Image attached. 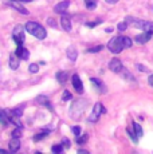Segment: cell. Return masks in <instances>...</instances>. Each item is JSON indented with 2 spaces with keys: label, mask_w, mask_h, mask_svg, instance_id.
<instances>
[{
  "label": "cell",
  "mask_w": 153,
  "mask_h": 154,
  "mask_svg": "<svg viewBox=\"0 0 153 154\" xmlns=\"http://www.w3.org/2000/svg\"><path fill=\"white\" fill-rule=\"evenodd\" d=\"M130 46L132 39L128 36H116L113 39H110V42L108 43V48L113 54H120L123 48H129Z\"/></svg>",
  "instance_id": "6da1fadb"
},
{
  "label": "cell",
  "mask_w": 153,
  "mask_h": 154,
  "mask_svg": "<svg viewBox=\"0 0 153 154\" xmlns=\"http://www.w3.org/2000/svg\"><path fill=\"white\" fill-rule=\"evenodd\" d=\"M24 28H26V31L30 32L32 36H35L36 39L43 40V39H46V36H47V32H46L45 27H42V26L36 22H27L24 26Z\"/></svg>",
  "instance_id": "7a4b0ae2"
},
{
  "label": "cell",
  "mask_w": 153,
  "mask_h": 154,
  "mask_svg": "<svg viewBox=\"0 0 153 154\" xmlns=\"http://www.w3.org/2000/svg\"><path fill=\"white\" fill-rule=\"evenodd\" d=\"M126 23H130L133 27L136 28H140L142 31H146V32H151L153 34V22H148V20H141V19H136V17H130L128 16L125 19Z\"/></svg>",
  "instance_id": "3957f363"
},
{
  "label": "cell",
  "mask_w": 153,
  "mask_h": 154,
  "mask_svg": "<svg viewBox=\"0 0 153 154\" xmlns=\"http://www.w3.org/2000/svg\"><path fill=\"white\" fill-rule=\"evenodd\" d=\"M87 106V102L83 99H78V100H74V103L71 105L70 107V117L73 119H79V117L82 115V112L85 111Z\"/></svg>",
  "instance_id": "277c9868"
},
{
  "label": "cell",
  "mask_w": 153,
  "mask_h": 154,
  "mask_svg": "<svg viewBox=\"0 0 153 154\" xmlns=\"http://www.w3.org/2000/svg\"><path fill=\"white\" fill-rule=\"evenodd\" d=\"M105 112H106V109H105L104 106L101 105V103H95V105H94V107H93L92 114L89 115V122L95 123L99 119L101 114H105Z\"/></svg>",
  "instance_id": "5b68a950"
},
{
  "label": "cell",
  "mask_w": 153,
  "mask_h": 154,
  "mask_svg": "<svg viewBox=\"0 0 153 154\" xmlns=\"http://www.w3.org/2000/svg\"><path fill=\"white\" fill-rule=\"evenodd\" d=\"M12 38H14V40L17 43V46H20V44H23L24 43V27L23 26H20V24H17L15 26V28H14V31H12Z\"/></svg>",
  "instance_id": "8992f818"
},
{
  "label": "cell",
  "mask_w": 153,
  "mask_h": 154,
  "mask_svg": "<svg viewBox=\"0 0 153 154\" xmlns=\"http://www.w3.org/2000/svg\"><path fill=\"white\" fill-rule=\"evenodd\" d=\"M61 24H62V28L64 31L70 32L71 31V19H70V15L63 12L62 14V17H61Z\"/></svg>",
  "instance_id": "52a82bcc"
},
{
  "label": "cell",
  "mask_w": 153,
  "mask_h": 154,
  "mask_svg": "<svg viewBox=\"0 0 153 154\" xmlns=\"http://www.w3.org/2000/svg\"><path fill=\"white\" fill-rule=\"evenodd\" d=\"M109 69H110V71H113V72L120 74V71L123 69V66H122V63H121L120 59L114 58V59H111L110 63H109Z\"/></svg>",
  "instance_id": "ba28073f"
},
{
  "label": "cell",
  "mask_w": 153,
  "mask_h": 154,
  "mask_svg": "<svg viewBox=\"0 0 153 154\" xmlns=\"http://www.w3.org/2000/svg\"><path fill=\"white\" fill-rule=\"evenodd\" d=\"M71 83H73V87H74V90H75L78 94H82V93H83V85H82L81 78H79L76 74H75V75H73Z\"/></svg>",
  "instance_id": "9c48e42d"
},
{
  "label": "cell",
  "mask_w": 153,
  "mask_h": 154,
  "mask_svg": "<svg viewBox=\"0 0 153 154\" xmlns=\"http://www.w3.org/2000/svg\"><path fill=\"white\" fill-rule=\"evenodd\" d=\"M15 55L17 56V58H22L23 60H27L28 56H30V52H28L27 48L23 47V44H20V46H17V48L15 51Z\"/></svg>",
  "instance_id": "30bf717a"
},
{
  "label": "cell",
  "mask_w": 153,
  "mask_h": 154,
  "mask_svg": "<svg viewBox=\"0 0 153 154\" xmlns=\"http://www.w3.org/2000/svg\"><path fill=\"white\" fill-rule=\"evenodd\" d=\"M90 82L95 86V90H98V93H101V94L106 93V86L102 83V81H99L97 78H90Z\"/></svg>",
  "instance_id": "8fae6325"
},
{
  "label": "cell",
  "mask_w": 153,
  "mask_h": 154,
  "mask_svg": "<svg viewBox=\"0 0 153 154\" xmlns=\"http://www.w3.org/2000/svg\"><path fill=\"white\" fill-rule=\"evenodd\" d=\"M69 5H70V2H69V0H64V2L58 3V4L54 7V12H57V14H63L64 11L69 8Z\"/></svg>",
  "instance_id": "7c38bea8"
},
{
  "label": "cell",
  "mask_w": 153,
  "mask_h": 154,
  "mask_svg": "<svg viewBox=\"0 0 153 154\" xmlns=\"http://www.w3.org/2000/svg\"><path fill=\"white\" fill-rule=\"evenodd\" d=\"M8 146H10V152L11 153H16L17 150L20 149V138H11L10 143H8Z\"/></svg>",
  "instance_id": "4fadbf2b"
},
{
  "label": "cell",
  "mask_w": 153,
  "mask_h": 154,
  "mask_svg": "<svg viewBox=\"0 0 153 154\" xmlns=\"http://www.w3.org/2000/svg\"><path fill=\"white\" fill-rule=\"evenodd\" d=\"M66 54H67V58H69L71 62H75V60H76V58H78V51H76V48H75L74 46L67 47Z\"/></svg>",
  "instance_id": "5bb4252c"
},
{
  "label": "cell",
  "mask_w": 153,
  "mask_h": 154,
  "mask_svg": "<svg viewBox=\"0 0 153 154\" xmlns=\"http://www.w3.org/2000/svg\"><path fill=\"white\" fill-rule=\"evenodd\" d=\"M19 58L16 55H10V59H8V64H10V69L11 70H17L19 69Z\"/></svg>",
  "instance_id": "9a60e30c"
},
{
  "label": "cell",
  "mask_w": 153,
  "mask_h": 154,
  "mask_svg": "<svg viewBox=\"0 0 153 154\" xmlns=\"http://www.w3.org/2000/svg\"><path fill=\"white\" fill-rule=\"evenodd\" d=\"M151 38H152L151 32L144 31V34H140V35H137V36H136V42H138V43H146L148 40H151Z\"/></svg>",
  "instance_id": "2e32d148"
},
{
  "label": "cell",
  "mask_w": 153,
  "mask_h": 154,
  "mask_svg": "<svg viewBox=\"0 0 153 154\" xmlns=\"http://www.w3.org/2000/svg\"><path fill=\"white\" fill-rule=\"evenodd\" d=\"M10 5H11V7H12V8H15V10L17 11V12H20L22 15H24V16H27V15L30 14V12H28V10H26V8L23 7L22 4H17L16 2H11V4H10Z\"/></svg>",
  "instance_id": "e0dca14e"
},
{
  "label": "cell",
  "mask_w": 153,
  "mask_h": 154,
  "mask_svg": "<svg viewBox=\"0 0 153 154\" xmlns=\"http://www.w3.org/2000/svg\"><path fill=\"white\" fill-rule=\"evenodd\" d=\"M36 102L39 103V105H43V106H46V107H48L50 110L52 111V106H51V103H50V100L46 95H39L36 98Z\"/></svg>",
  "instance_id": "ac0fdd59"
},
{
  "label": "cell",
  "mask_w": 153,
  "mask_h": 154,
  "mask_svg": "<svg viewBox=\"0 0 153 154\" xmlns=\"http://www.w3.org/2000/svg\"><path fill=\"white\" fill-rule=\"evenodd\" d=\"M0 123H2L3 126H7L8 123H10V118H8V115H7V111L3 110V109H0Z\"/></svg>",
  "instance_id": "d6986e66"
},
{
  "label": "cell",
  "mask_w": 153,
  "mask_h": 154,
  "mask_svg": "<svg viewBox=\"0 0 153 154\" xmlns=\"http://www.w3.org/2000/svg\"><path fill=\"white\" fill-rule=\"evenodd\" d=\"M67 78H69V72H67V71H59V72L57 74V79L59 83H66Z\"/></svg>",
  "instance_id": "ffe728a7"
},
{
  "label": "cell",
  "mask_w": 153,
  "mask_h": 154,
  "mask_svg": "<svg viewBox=\"0 0 153 154\" xmlns=\"http://www.w3.org/2000/svg\"><path fill=\"white\" fill-rule=\"evenodd\" d=\"M120 74H121V75L123 76V78L126 79V81H130V82H134V81H136V79H134V76L132 75V74L129 72V71L126 70L125 67H123V69H122L121 71H120Z\"/></svg>",
  "instance_id": "44dd1931"
},
{
  "label": "cell",
  "mask_w": 153,
  "mask_h": 154,
  "mask_svg": "<svg viewBox=\"0 0 153 154\" xmlns=\"http://www.w3.org/2000/svg\"><path fill=\"white\" fill-rule=\"evenodd\" d=\"M97 4H98V2L97 0H85V5H86L87 10H95Z\"/></svg>",
  "instance_id": "7402d4cb"
},
{
  "label": "cell",
  "mask_w": 153,
  "mask_h": 154,
  "mask_svg": "<svg viewBox=\"0 0 153 154\" xmlns=\"http://www.w3.org/2000/svg\"><path fill=\"white\" fill-rule=\"evenodd\" d=\"M47 135H48V130H42V131H39V133H38V134L34 137V141L38 142V141L43 140L45 137H47Z\"/></svg>",
  "instance_id": "603a6c76"
},
{
  "label": "cell",
  "mask_w": 153,
  "mask_h": 154,
  "mask_svg": "<svg viewBox=\"0 0 153 154\" xmlns=\"http://www.w3.org/2000/svg\"><path fill=\"white\" fill-rule=\"evenodd\" d=\"M133 129H134V133H136L137 138H141V137H142V134H144V133H142V127L138 125V123H136V122L133 123Z\"/></svg>",
  "instance_id": "cb8c5ba5"
},
{
  "label": "cell",
  "mask_w": 153,
  "mask_h": 154,
  "mask_svg": "<svg viewBox=\"0 0 153 154\" xmlns=\"http://www.w3.org/2000/svg\"><path fill=\"white\" fill-rule=\"evenodd\" d=\"M51 152L52 153H57V154H59L63 152V145H55V146H52L51 147Z\"/></svg>",
  "instance_id": "d4e9b609"
},
{
  "label": "cell",
  "mask_w": 153,
  "mask_h": 154,
  "mask_svg": "<svg viewBox=\"0 0 153 154\" xmlns=\"http://www.w3.org/2000/svg\"><path fill=\"white\" fill-rule=\"evenodd\" d=\"M87 138H89V137H87L86 134H83V135H82V137H81V135H79V137H76V143H79V145H83L85 142L87 141Z\"/></svg>",
  "instance_id": "484cf974"
},
{
  "label": "cell",
  "mask_w": 153,
  "mask_h": 154,
  "mask_svg": "<svg viewBox=\"0 0 153 154\" xmlns=\"http://www.w3.org/2000/svg\"><path fill=\"white\" fill-rule=\"evenodd\" d=\"M28 70H30V72H32V74H36L38 71H39V67H38L36 63H32V64H30Z\"/></svg>",
  "instance_id": "4316f807"
},
{
  "label": "cell",
  "mask_w": 153,
  "mask_h": 154,
  "mask_svg": "<svg viewBox=\"0 0 153 154\" xmlns=\"http://www.w3.org/2000/svg\"><path fill=\"white\" fill-rule=\"evenodd\" d=\"M71 98H73L71 94H70L67 90H64V91H63V97H62V100H63V102H66V100H70Z\"/></svg>",
  "instance_id": "83f0119b"
},
{
  "label": "cell",
  "mask_w": 153,
  "mask_h": 154,
  "mask_svg": "<svg viewBox=\"0 0 153 154\" xmlns=\"http://www.w3.org/2000/svg\"><path fill=\"white\" fill-rule=\"evenodd\" d=\"M20 135H22V127H17L12 131V137L14 138H20Z\"/></svg>",
  "instance_id": "f1b7e54d"
},
{
  "label": "cell",
  "mask_w": 153,
  "mask_h": 154,
  "mask_svg": "<svg viewBox=\"0 0 153 154\" xmlns=\"http://www.w3.org/2000/svg\"><path fill=\"white\" fill-rule=\"evenodd\" d=\"M71 131L74 133L75 137H79V135H81V127H79V126H74V127H71Z\"/></svg>",
  "instance_id": "f546056e"
},
{
  "label": "cell",
  "mask_w": 153,
  "mask_h": 154,
  "mask_svg": "<svg viewBox=\"0 0 153 154\" xmlns=\"http://www.w3.org/2000/svg\"><path fill=\"white\" fill-rule=\"evenodd\" d=\"M117 28H118V31H125V29L128 28V23H126V22H121Z\"/></svg>",
  "instance_id": "4dcf8cb0"
},
{
  "label": "cell",
  "mask_w": 153,
  "mask_h": 154,
  "mask_svg": "<svg viewBox=\"0 0 153 154\" xmlns=\"http://www.w3.org/2000/svg\"><path fill=\"white\" fill-rule=\"evenodd\" d=\"M102 48H104V46H97V47H94V48H89L87 51L89 52H98V51H101Z\"/></svg>",
  "instance_id": "1f68e13d"
},
{
  "label": "cell",
  "mask_w": 153,
  "mask_h": 154,
  "mask_svg": "<svg viewBox=\"0 0 153 154\" xmlns=\"http://www.w3.org/2000/svg\"><path fill=\"white\" fill-rule=\"evenodd\" d=\"M99 23H102V20H97V22H93V23H86V26L90 28H94L97 24H99Z\"/></svg>",
  "instance_id": "d6a6232c"
},
{
  "label": "cell",
  "mask_w": 153,
  "mask_h": 154,
  "mask_svg": "<svg viewBox=\"0 0 153 154\" xmlns=\"http://www.w3.org/2000/svg\"><path fill=\"white\" fill-rule=\"evenodd\" d=\"M62 143H64V147H66V149H69V147L71 146V143H70V141L67 140V138H63V140H62Z\"/></svg>",
  "instance_id": "836d02e7"
},
{
  "label": "cell",
  "mask_w": 153,
  "mask_h": 154,
  "mask_svg": "<svg viewBox=\"0 0 153 154\" xmlns=\"http://www.w3.org/2000/svg\"><path fill=\"white\" fill-rule=\"evenodd\" d=\"M137 67H138V70H140L141 72H148V69H146L145 66H142V64H137Z\"/></svg>",
  "instance_id": "e575fe53"
},
{
  "label": "cell",
  "mask_w": 153,
  "mask_h": 154,
  "mask_svg": "<svg viewBox=\"0 0 153 154\" xmlns=\"http://www.w3.org/2000/svg\"><path fill=\"white\" fill-rule=\"evenodd\" d=\"M47 23H48L51 27H55V24H57V23H55V20L51 19V17H50V19H47Z\"/></svg>",
  "instance_id": "d590c367"
},
{
  "label": "cell",
  "mask_w": 153,
  "mask_h": 154,
  "mask_svg": "<svg viewBox=\"0 0 153 154\" xmlns=\"http://www.w3.org/2000/svg\"><path fill=\"white\" fill-rule=\"evenodd\" d=\"M148 82H149V85H151V86H152V87H153V75H151V76H149Z\"/></svg>",
  "instance_id": "8d00e7d4"
},
{
  "label": "cell",
  "mask_w": 153,
  "mask_h": 154,
  "mask_svg": "<svg viewBox=\"0 0 153 154\" xmlns=\"http://www.w3.org/2000/svg\"><path fill=\"white\" fill-rule=\"evenodd\" d=\"M106 3H109V4H114V3H117L118 0H105Z\"/></svg>",
  "instance_id": "74e56055"
},
{
  "label": "cell",
  "mask_w": 153,
  "mask_h": 154,
  "mask_svg": "<svg viewBox=\"0 0 153 154\" xmlns=\"http://www.w3.org/2000/svg\"><path fill=\"white\" fill-rule=\"evenodd\" d=\"M78 153H79V154H87L86 150H78Z\"/></svg>",
  "instance_id": "f35d334b"
},
{
  "label": "cell",
  "mask_w": 153,
  "mask_h": 154,
  "mask_svg": "<svg viewBox=\"0 0 153 154\" xmlns=\"http://www.w3.org/2000/svg\"><path fill=\"white\" fill-rule=\"evenodd\" d=\"M0 153H2V154H7L8 152H7V150H4V149H0Z\"/></svg>",
  "instance_id": "ab89813d"
},
{
  "label": "cell",
  "mask_w": 153,
  "mask_h": 154,
  "mask_svg": "<svg viewBox=\"0 0 153 154\" xmlns=\"http://www.w3.org/2000/svg\"><path fill=\"white\" fill-rule=\"evenodd\" d=\"M11 2H23V0H11Z\"/></svg>",
  "instance_id": "60d3db41"
},
{
  "label": "cell",
  "mask_w": 153,
  "mask_h": 154,
  "mask_svg": "<svg viewBox=\"0 0 153 154\" xmlns=\"http://www.w3.org/2000/svg\"><path fill=\"white\" fill-rule=\"evenodd\" d=\"M23 2H24V3H26V2H31V0H23Z\"/></svg>",
  "instance_id": "b9f144b4"
}]
</instances>
